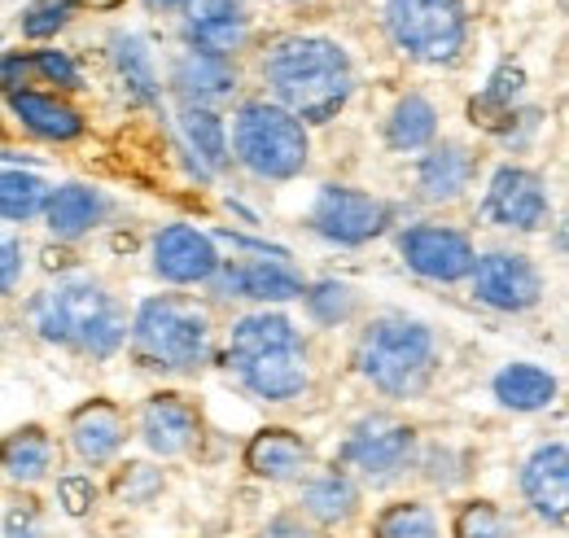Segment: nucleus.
I'll list each match as a JSON object with an SVG mask.
<instances>
[{"mask_svg":"<svg viewBox=\"0 0 569 538\" xmlns=\"http://www.w3.org/2000/svg\"><path fill=\"white\" fill-rule=\"evenodd\" d=\"M223 368L259 404H298L311 390V346L302 329L272 307H259L232 320Z\"/></svg>","mask_w":569,"mask_h":538,"instance_id":"obj_1","label":"nucleus"},{"mask_svg":"<svg viewBox=\"0 0 569 538\" xmlns=\"http://www.w3.org/2000/svg\"><path fill=\"white\" fill-rule=\"evenodd\" d=\"M259 74L268 83V101L289 110L302 128L329 123L347 110L356 92V62L338 40L325 36H281L263 62Z\"/></svg>","mask_w":569,"mask_h":538,"instance_id":"obj_2","label":"nucleus"},{"mask_svg":"<svg viewBox=\"0 0 569 538\" xmlns=\"http://www.w3.org/2000/svg\"><path fill=\"white\" fill-rule=\"evenodd\" d=\"M31 329L58 350L114 359L128 346V307L97 276H62L27 307Z\"/></svg>","mask_w":569,"mask_h":538,"instance_id":"obj_3","label":"nucleus"},{"mask_svg":"<svg viewBox=\"0 0 569 538\" xmlns=\"http://www.w3.org/2000/svg\"><path fill=\"white\" fill-rule=\"evenodd\" d=\"M356 372L381 399H426L442 368V346L426 320L408 311H377L356 337Z\"/></svg>","mask_w":569,"mask_h":538,"instance_id":"obj_4","label":"nucleus"},{"mask_svg":"<svg viewBox=\"0 0 569 538\" xmlns=\"http://www.w3.org/2000/svg\"><path fill=\"white\" fill-rule=\"evenodd\" d=\"M128 350L144 372L198 377L214 359L211 307L189 293H153L128 320Z\"/></svg>","mask_w":569,"mask_h":538,"instance_id":"obj_5","label":"nucleus"},{"mask_svg":"<svg viewBox=\"0 0 569 538\" xmlns=\"http://www.w3.org/2000/svg\"><path fill=\"white\" fill-rule=\"evenodd\" d=\"M228 158L263 185H289L311 167V136L277 101L254 97L232 114Z\"/></svg>","mask_w":569,"mask_h":538,"instance_id":"obj_6","label":"nucleus"},{"mask_svg":"<svg viewBox=\"0 0 569 538\" xmlns=\"http://www.w3.org/2000/svg\"><path fill=\"white\" fill-rule=\"evenodd\" d=\"M421 447L426 442L412 420L395 411H363L338 442L333 465H342L363 490H395L417 472Z\"/></svg>","mask_w":569,"mask_h":538,"instance_id":"obj_7","label":"nucleus"},{"mask_svg":"<svg viewBox=\"0 0 569 538\" xmlns=\"http://www.w3.org/2000/svg\"><path fill=\"white\" fill-rule=\"evenodd\" d=\"M386 31L403 58L451 67L469 40V9L460 0H386Z\"/></svg>","mask_w":569,"mask_h":538,"instance_id":"obj_8","label":"nucleus"},{"mask_svg":"<svg viewBox=\"0 0 569 538\" xmlns=\"http://www.w3.org/2000/svg\"><path fill=\"white\" fill-rule=\"evenodd\" d=\"M390 223H395L390 202L356 185H325L307 210V228L329 246H347V250L377 241Z\"/></svg>","mask_w":569,"mask_h":538,"instance_id":"obj_9","label":"nucleus"},{"mask_svg":"<svg viewBox=\"0 0 569 538\" xmlns=\"http://www.w3.org/2000/svg\"><path fill=\"white\" fill-rule=\"evenodd\" d=\"M207 289L214 298H246V302H259V307H281V302L302 298L307 280L289 263L284 250L254 246V259H219Z\"/></svg>","mask_w":569,"mask_h":538,"instance_id":"obj_10","label":"nucleus"},{"mask_svg":"<svg viewBox=\"0 0 569 538\" xmlns=\"http://www.w3.org/2000/svg\"><path fill=\"white\" fill-rule=\"evenodd\" d=\"M469 289L482 307H491L499 316H526L543 302L548 285H543V271L530 255L521 250H487L473 259L469 271Z\"/></svg>","mask_w":569,"mask_h":538,"instance_id":"obj_11","label":"nucleus"},{"mask_svg":"<svg viewBox=\"0 0 569 538\" xmlns=\"http://www.w3.org/2000/svg\"><path fill=\"white\" fill-rule=\"evenodd\" d=\"M132 442V416L114 399L97 395L67 411V451L83 472H106L123 460Z\"/></svg>","mask_w":569,"mask_h":538,"instance_id":"obj_12","label":"nucleus"},{"mask_svg":"<svg viewBox=\"0 0 569 538\" xmlns=\"http://www.w3.org/2000/svg\"><path fill=\"white\" fill-rule=\"evenodd\" d=\"M399 259L408 263V271H417L421 280H433V285H460L469 280L473 271V237L451 228V223H433V219H421V223H408L399 237Z\"/></svg>","mask_w":569,"mask_h":538,"instance_id":"obj_13","label":"nucleus"},{"mask_svg":"<svg viewBox=\"0 0 569 538\" xmlns=\"http://www.w3.org/2000/svg\"><path fill=\"white\" fill-rule=\"evenodd\" d=\"M132 434L141 438L144 451L153 460H184L202 442V407H198V399H189L180 390H153L137 407Z\"/></svg>","mask_w":569,"mask_h":538,"instance_id":"obj_14","label":"nucleus"},{"mask_svg":"<svg viewBox=\"0 0 569 538\" xmlns=\"http://www.w3.org/2000/svg\"><path fill=\"white\" fill-rule=\"evenodd\" d=\"M363 499H368V490L342 465H316L298 481L293 512L307 517L325 538L351 535L363 521Z\"/></svg>","mask_w":569,"mask_h":538,"instance_id":"obj_15","label":"nucleus"},{"mask_svg":"<svg viewBox=\"0 0 569 538\" xmlns=\"http://www.w3.org/2000/svg\"><path fill=\"white\" fill-rule=\"evenodd\" d=\"M482 219L496 228H512V232H543L552 219L548 180L535 167H517V162L496 167L487 198H482Z\"/></svg>","mask_w":569,"mask_h":538,"instance_id":"obj_16","label":"nucleus"},{"mask_svg":"<svg viewBox=\"0 0 569 538\" xmlns=\"http://www.w3.org/2000/svg\"><path fill=\"white\" fill-rule=\"evenodd\" d=\"M517 490H521L526 512H530L539 526L566 535V526H569V447H566V438L539 442V447L521 460V469H517Z\"/></svg>","mask_w":569,"mask_h":538,"instance_id":"obj_17","label":"nucleus"},{"mask_svg":"<svg viewBox=\"0 0 569 538\" xmlns=\"http://www.w3.org/2000/svg\"><path fill=\"white\" fill-rule=\"evenodd\" d=\"M149 268L162 285L176 289H198L207 285L219 268V250L214 237L193 228V223H162L149 241Z\"/></svg>","mask_w":569,"mask_h":538,"instance_id":"obj_18","label":"nucleus"},{"mask_svg":"<svg viewBox=\"0 0 569 538\" xmlns=\"http://www.w3.org/2000/svg\"><path fill=\"white\" fill-rule=\"evenodd\" d=\"M241 469L268 486H298L316 469V447L289 425H263L241 447Z\"/></svg>","mask_w":569,"mask_h":538,"instance_id":"obj_19","label":"nucleus"},{"mask_svg":"<svg viewBox=\"0 0 569 538\" xmlns=\"http://www.w3.org/2000/svg\"><path fill=\"white\" fill-rule=\"evenodd\" d=\"M62 469V447L49 425H18L0 434V481L9 490H40Z\"/></svg>","mask_w":569,"mask_h":538,"instance_id":"obj_20","label":"nucleus"},{"mask_svg":"<svg viewBox=\"0 0 569 538\" xmlns=\"http://www.w3.org/2000/svg\"><path fill=\"white\" fill-rule=\"evenodd\" d=\"M237 67L232 58H214L202 49H184L171 62V92L180 110H219L237 97Z\"/></svg>","mask_w":569,"mask_h":538,"instance_id":"obj_21","label":"nucleus"},{"mask_svg":"<svg viewBox=\"0 0 569 538\" xmlns=\"http://www.w3.org/2000/svg\"><path fill=\"white\" fill-rule=\"evenodd\" d=\"M478 180V153L460 140H433L417 158V193L421 202L451 206L460 202Z\"/></svg>","mask_w":569,"mask_h":538,"instance_id":"obj_22","label":"nucleus"},{"mask_svg":"<svg viewBox=\"0 0 569 538\" xmlns=\"http://www.w3.org/2000/svg\"><path fill=\"white\" fill-rule=\"evenodd\" d=\"M184 40L214 58H237L250 36V13L241 0H184Z\"/></svg>","mask_w":569,"mask_h":538,"instance_id":"obj_23","label":"nucleus"},{"mask_svg":"<svg viewBox=\"0 0 569 538\" xmlns=\"http://www.w3.org/2000/svg\"><path fill=\"white\" fill-rule=\"evenodd\" d=\"M106 215H110V198L92 185H58L49 189V202H44V223L58 241H83L106 223Z\"/></svg>","mask_w":569,"mask_h":538,"instance_id":"obj_24","label":"nucleus"},{"mask_svg":"<svg viewBox=\"0 0 569 538\" xmlns=\"http://www.w3.org/2000/svg\"><path fill=\"white\" fill-rule=\"evenodd\" d=\"M9 97V110H13V119L27 128L31 136H40V140H74V136H83V114L74 110L71 101H62V97H53V92H36V88H13V92H4Z\"/></svg>","mask_w":569,"mask_h":538,"instance_id":"obj_25","label":"nucleus"},{"mask_svg":"<svg viewBox=\"0 0 569 538\" xmlns=\"http://www.w3.org/2000/svg\"><path fill=\"white\" fill-rule=\"evenodd\" d=\"M491 395L503 411H517V416H535V411H548L561 395V381L539 368V363H503L491 381Z\"/></svg>","mask_w":569,"mask_h":538,"instance_id":"obj_26","label":"nucleus"},{"mask_svg":"<svg viewBox=\"0 0 569 538\" xmlns=\"http://www.w3.org/2000/svg\"><path fill=\"white\" fill-rule=\"evenodd\" d=\"M368 538H447L429 495H395L368 517Z\"/></svg>","mask_w":569,"mask_h":538,"instance_id":"obj_27","label":"nucleus"},{"mask_svg":"<svg viewBox=\"0 0 569 538\" xmlns=\"http://www.w3.org/2000/svg\"><path fill=\"white\" fill-rule=\"evenodd\" d=\"M381 136H386V149H395V153H421L438 140V106L426 92L399 97L395 110L386 114Z\"/></svg>","mask_w":569,"mask_h":538,"instance_id":"obj_28","label":"nucleus"},{"mask_svg":"<svg viewBox=\"0 0 569 538\" xmlns=\"http://www.w3.org/2000/svg\"><path fill=\"white\" fill-rule=\"evenodd\" d=\"M447 538H521V521L487 495H465L447 508Z\"/></svg>","mask_w":569,"mask_h":538,"instance_id":"obj_29","label":"nucleus"},{"mask_svg":"<svg viewBox=\"0 0 569 538\" xmlns=\"http://www.w3.org/2000/svg\"><path fill=\"white\" fill-rule=\"evenodd\" d=\"M110 62H114V74H119L128 101H137V106L158 101V67H153L141 36H128V31L110 36Z\"/></svg>","mask_w":569,"mask_h":538,"instance_id":"obj_30","label":"nucleus"},{"mask_svg":"<svg viewBox=\"0 0 569 538\" xmlns=\"http://www.w3.org/2000/svg\"><path fill=\"white\" fill-rule=\"evenodd\" d=\"M521 92H526V70L517 67V62H503L491 74V83L482 88V97H473V106H469L473 123H482L487 132H499L521 110Z\"/></svg>","mask_w":569,"mask_h":538,"instance_id":"obj_31","label":"nucleus"},{"mask_svg":"<svg viewBox=\"0 0 569 538\" xmlns=\"http://www.w3.org/2000/svg\"><path fill=\"white\" fill-rule=\"evenodd\" d=\"M180 132H184L189 149L198 153V162L211 176L232 167V158H228V128H223L219 110H180Z\"/></svg>","mask_w":569,"mask_h":538,"instance_id":"obj_32","label":"nucleus"},{"mask_svg":"<svg viewBox=\"0 0 569 538\" xmlns=\"http://www.w3.org/2000/svg\"><path fill=\"white\" fill-rule=\"evenodd\" d=\"M44 202H49V185L40 176L18 167L0 171V223H31L44 215Z\"/></svg>","mask_w":569,"mask_h":538,"instance_id":"obj_33","label":"nucleus"},{"mask_svg":"<svg viewBox=\"0 0 569 538\" xmlns=\"http://www.w3.org/2000/svg\"><path fill=\"white\" fill-rule=\"evenodd\" d=\"M167 490V472L158 469L153 460H128V465H114V477L106 486V495L123 508H149L158 504Z\"/></svg>","mask_w":569,"mask_h":538,"instance_id":"obj_34","label":"nucleus"},{"mask_svg":"<svg viewBox=\"0 0 569 538\" xmlns=\"http://www.w3.org/2000/svg\"><path fill=\"white\" fill-rule=\"evenodd\" d=\"M302 307H307V316L316 320V325H325V329H338V325H351L359 316V289L356 285H347V280H316V285H307L302 289Z\"/></svg>","mask_w":569,"mask_h":538,"instance_id":"obj_35","label":"nucleus"},{"mask_svg":"<svg viewBox=\"0 0 569 538\" xmlns=\"http://www.w3.org/2000/svg\"><path fill=\"white\" fill-rule=\"evenodd\" d=\"M53 499H58V512L71 517V521H92L101 512V481L97 472H83V469H58L53 472Z\"/></svg>","mask_w":569,"mask_h":538,"instance_id":"obj_36","label":"nucleus"},{"mask_svg":"<svg viewBox=\"0 0 569 538\" xmlns=\"http://www.w3.org/2000/svg\"><path fill=\"white\" fill-rule=\"evenodd\" d=\"M417 477L426 481L429 490H456L469 477V456H460L456 447H421L417 456Z\"/></svg>","mask_w":569,"mask_h":538,"instance_id":"obj_37","label":"nucleus"},{"mask_svg":"<svg viewBox=\"0 0 569 538\" xmlns=\"http://www.w3.org/2000/svg\"><path fill=\"white\" fill-rule=\"evenodd\" d=\"M4 538H49V504L36 499V490H18V499L0 512Z\"/></svg>","mask_w":569,"mask_h":538,"instance_id":"obj_38","label":"nucleus"},{"mask_svg":"<svg viewBox=\"0 0 569 538\" xmlns=\"http://www.w3.org/2000/svg\"><path fill=\"white\" fill-rule=\"evenodd\" d=\"M71 13H74V0H40V4L27 9V18H22V36L44 40V36H53Z\"/></svg>","mask_w":569,"mask_h":538,"instance_id":"obj_39","label":"nucleus"},{"mask_svg":"<svg viewBox=\"0 0 569 538\" xmlns=\"http://www.w3.org/2000/svg\"><path fill=\"white\" fill-rule=\"evenodd\" d=\"M22 67L36 70V74H44L49 83H62V88H83V79H79V67H74L67 53H58V49H40V53L22 58Z\"/></svg>","mask_w":569,"mask_h":538,"instance_id":"obj_40","label":"nucleus"},{"mask_svg":"<svg viewBox=\"0 0 569 538\" xmlns=\"http://www.w3.org/2000/svg\"><path fill=\"white\" fill-rule=\"evenodd\" d=\"M22 271H27V250H22V241L0 228V298H9V293L22 285Z\"/></svg>","mask_w":569,"mask_h":538,"instance_id":"obj_41","label":"nucleus"},{"mask_svg":"<svg viewBox=\"0 0 569 538\" xmlns=\"http://www.w3.org/2000/svg\"><path fill=\"white\" fill-rule=\"evenodd\" d=\"M254 538H325L307 517H298L293 508H281V512H272L259 530H254Z\"/></svg>","mask_w":569,"mask_h":538,"instance_id":"obj_42","label":"nucleus"},{"mask_svg":"<svg viewBox=\"0 0 569 538\" xmlns=\"http://www.w3.org/2000/svg\"><path fill=\"white\" fill-rule=\"evenodd\" d=\"M144 4H149V9H180L184 0H144Z\"/></svg>","mask_w":569,"mask_h":538,"instance_id":"obj_43","label":"nucleus"},{"mask_svg":"<svg viewBox=\"0 0 569 538\" xmlns=\"http://www.w3.org/2000/svg\"><path fill=\"white\" fill-rule=\"evenodd\" d=\"M293 4H302V0H293Z\"/></svg>","mask_w":569,"mask_h":538,"instance_id":"obj_44","label":"nucleus"}]
</instances>
